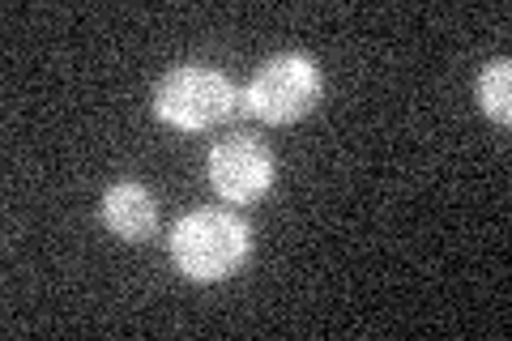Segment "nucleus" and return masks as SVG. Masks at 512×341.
<instances>
[{
    "label": "nucleus",
    "mask_w": 512,
    "mask_h": 341,
    "mask_svg": "<svg viewBox=\"0 0 512 341\" xmlns=\"http://www.w3.org/2000/svg\"><path fill=\"white\" fill-rule=\"evenodd\" d=\"M478 107L495 124H512V64L500 56L478 73Z\"/></svg>",
    "instance_id": "nucleus-6"
},
{
    "label": "nucleus",
    "mask_w": 512,
    "mask_h": 341,
    "mask_svg": "<svg viewBox=\"0 0 512 341\" xmlns=\"http://www.w3.org/2000/svg\"><path fill=\"white\" fill-rule=\"evenodd\" d=\"M325 77H320L312 56L282 52L256 69L248 86V111L265 124H295L320 103Z\"/></svg>",
    "instance_id": "nucleus-3"
},
{
    "label": "nucleus",
    "mask_w": 512,
    "mask_h": 341,
    "mask_svg": "<svg viewBox=\"0 0 512 341\" xmlns=\"http://www.w3.org/2000/svg\"><path fill=\"white\" fill-rule=\"evenodd\" d=\"M235 111V86L210 64H175L154 86V116L184 128V133H205Z\"/></svg>",
    "instance_id": "nucleus-2"
},
{
    "label": "nucleus",
    "mask_w": 512,
    "mask_h": 341,
    "mask_svg": "<svg viewBox=\"0 0 512 341\" xmlns=\"http://www.w3.org/2000/svg\"><path fill=\"white\" fill-rule=\"evenodd\" d=\"M252 256V231L227 209H197L175 222L171 261L188 282H227Z\"/></svg>",
    "instance_id": "nucleus-1"
},
{
    "label": "nucleus",
    "mask_w": 512,
    "mask_h": 341,
    "mask_svg": "<svg viewBox=\"0 0 512 341\" xmlns=\"http://www.w3.org/2000/svg\"><path fill=\"white\" fill-rule=\"evenodd\" d=\"M210 188L227 205H252L274 188V154L252 133L222 137L210 150Z\"/></svg>",
    "instance_id": "nucleus-4"
},
{
    "label": "nucleus",
    "mask_w": 512,
    "mask_h": 341,
    "mask_svg": "<svg viewBox=\"0 0 512 341\" xmlns=\"http://www.w3.org/2000/svg\"><path fill=\"white\" fill-rule=\"evenodd\" d=\"M99 214H103L107 231L120 235L124 243H146L158 231V201H154V192L146 184H133V180L111 184L103 192Z\"/></svg>",
    "instance_id": "nucleus-5"
}]
</instances>
